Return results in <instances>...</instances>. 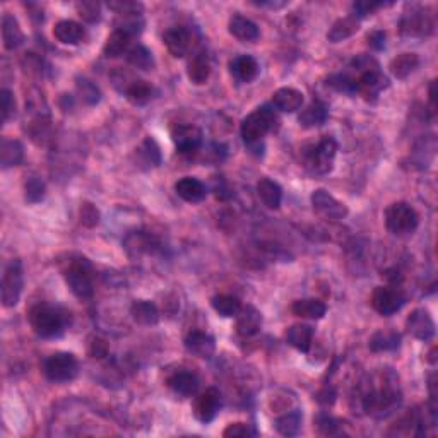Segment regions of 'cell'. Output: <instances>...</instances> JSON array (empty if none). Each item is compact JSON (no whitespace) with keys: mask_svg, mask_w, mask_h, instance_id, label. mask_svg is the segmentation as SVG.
<instances>
[{"mask_svg":"<svg viewBox=\"0 0 438 438\" xmlns=\"http://www.w3.org/2000/svg\"><path fill=\"white\" fill-rule=\"evenodd\" d=\"M351 69L358 71V74H363V72L380 69V66L379 62H377L373 57H370V55H358L356 59H353Z\"/></svg>","mask_w":438,"mask_h":438,"instance_id":"db71d44e","label":"cell"},{"mask_svg":"<svg viewBox=\"0 0 438 438\" xmlns=\"http://www.w3.org/2000/svg\"><path fill=\"white\" fill-rule=\"evenodd\" d=\"M257 195L269 209H279L283 202V188L271 178H260L257 183Z\"/></svg>","mask_w":438,"mask_h":438,"instance_id":"f1b7e54d","label":"cell"},{"mask_svg":"<svg viewBox=\"0 0 438 438\" xmlns=\"http://www.w3.org/2000/svg\"><path fill=\"white\" fill-rule=\"evenodd\" d=\"M406 331L409 332L418 341H432L435 336V322H433L432 315L425 308H416L409 313L408 320H406Z\"/></svg>","mask_w":438,"mask_h":438,"instance_id":"2e32d148","label":"cell"},{"mask_svg":"<svg viewBox=\"0 0 438 438\" xmlns=\"http://www.w3.org/2000/svg\"><path fill=\"white\" fill-rule=\"evenodd\" d=\"M435 30V19L432 12L420 6H411L401 19V33L406 36H428Z\"/></svg>","mask_w":438,"mask_h":438,"instance_id":"30bf717a","label":"cell"},{"mask_svg":"<svg viewBox=\"0 0 438 438\" xmlns=\"http://www.w3.org/2000/svg\"><path fill=\"white\" fill-rule=\"evenodd\" d=\"M127 254L130 257H138L140 254H151L154 250L156 242L150 233L144 231H134L127 236L126 242H123Z\"/></svg>","mask_w":438,"mask_h":438,"instance_id":"1f68e13d","label":"cell"},{"mask_svg":"<svg viewBox=\"0 0 438 438\" xmlns=\"http://www.w3.org/2000/svg\"><path fill=\"white\" fill-rule=\"evenodd\" d=\"M228 30H230L231 36H235V38L242 43H254L260 36L259 26H257L254 21H250V19L240 14H235L230 19Z\"/></svg>","mask_w":438,"mask_h":438,"instance_id":"44dd1931","label":"cell"},{"mask_svg":"<svg viewBox=\"0 0 438 438\" xmlns=\"http://www.w3.org/2000/svg\"><path fill=\"white\" fill-rule=\"evenodd\" d=\"M396 377L392 380H387L384 377L380 387H372L361 397L363 409L373 418H385L392 415L401 403H403V394L397 389Z\"/></svg>","mask_w":438,"mask_h":438,"instance_id":"7a4b0ae2","label":"cell"},{"mask_svg":"<svg viewBox=\"0 0 438 438\" xmlns=\"http://www.w3.org/2000/svg\"><path fill=\"white\" fill-rule=\"evenodd\" d=\"M310 200L313 212L320 219L329 221V223H337V221H343L348 216V207L343 202H339L334 195L324 190V188L313 190Z\"/></svg>","mask_w":438,"mask_h":438,"instance_id":"9c48e42d","label":"cell"},{"mask_svg":"<svg viewBox=\"0 0 438 438\" xmlns=\"http://www.w3.org/2000/svg\"><path fill=\"white\" fill-rule=\"evenodd\" d=\"M130 315L140 325H156L159 322V310L150 300H135L130 307Z\"/></svg>","mask_w":438,"mask_h":438,"instance_id":"836d02e7","label":"cell"},{"mask_svg":"<svg viewBox=\"0 0 438 438\" xmlns=\"http://www.w3.org/2000/svg\"><path fill=\"white\" fill-rule=\"evenodd\" d=\"M385 4L382 2H370V0H360V2H355L351 6V12H353V18H356L358 21L363 18H368V16H372L373 12H375L377 9H380V7H384Z\"/></svg>","mask_w":438,"mask_h":438,"instance_id":"f907efd6","label":"cell"},{"mask_svg":"<svg viewBox=\"0 0 438 438\" xmlns=\"http://www.w3.org/2000/svg\"><path fill=\"white\" fill-rule=\"evenodd\" d=\"M303 92L295 87H281L272 95V107L283 114H295L303 107Z\"/></svg>","mask_w":438,"mask_h":438,"instance_id":"ac0fdd59","label":"cell"},{"mask_svg":"<svg viewBox=\"0 0 438 438\" xmlns=\"http://www.w3.org/2000/svg\"><path fill=\"white\" fill-rule=\"evenodd\" d=\"M135 166L142 168V170H150V168H156L162 164V151L156 144L154 139L146 138L142 144L135 150Z\"/></svg>","mask_w":438,"mask_h":438,"instance_id":"cb8c5ba5","label":"cell"},{"mask_svg":"<svg viewBox=\"0 0 438 438\" xmlns=\"http://www.w3.org/2000/svg\"><path fill=\"white\" fill-rule=\"evenodd\" d=\"M337 152V142L331 135H324L313 146L307 147L303 152L305 166L317 175H325L332 170V163H334Z\"/></svg>","mask_w":438,"mask_h":438,"instance_id":"8992f818","label":"cell"},{"mask_svg":"<svg viewBox=\"0 0 438 438\" xmlns=\"http://www.w3.org/2000/svg\"><path fill=\"white\" fill-rule=\"evenodd\" d=\"M54 36L57 42L63 43V45H79L86 38V30L83 28V24L71 21V19H63V21L55 24Z\"/></svg>","mask_w":438,"mask_h":438,"instance_id":"7402d4cb","label":"cell"},{"mask_svg":"<svg viewBox=\"0 0 438 438\" xmlns=\"http://www.w3.org/2000/svg\"><path fill=\"white\" fill-rule=\"evenodd\" d=\"M127 62L132 67L140 71H152L154 69V57L150 50L144 45H135L128 50L127 54Z\"/></svg>","mask_w":438,"mask_h":438,"instance_id":"ee69618b","label":"cell"},{"mask_svg":"<svg viewBox=\"0 0 438 438\" xmlns=\"http://www.w3.org/2000/svg\"><path fill=\"white\" fill-rule=\"evenodd\" d=\"M367 39H368V47L370 48H373V50H384V48H385V39H387V35H385V31L375 30V31H372V33H368Z\"/></svg>","mask_w":438,"mask_h":438,"instance_id":"680465c9","label":"cell"},{"mask_svg":"<svg viewBox=\"0 0 438 438\" xmlns=\"http://www.w3.org/2000/svg\"><path fill=\"white\" fill-rule=\"evenodd\" d=\"M327 116H329L327 107L317 99V102H312L303 111H301L298 115V122L303 128H315L324 126V123L327 122Z\"/></svg>","mask_w":438,"mask_h":438,"instance_id":"4dcf8cb0","label":"cell"},{"mask_svg":"<svg viewBox=\"0 0 438 438\" xmlns=\"http://www.w3.org/2000/svg\"><path fill=\"white\" fill-rule=\"evenodd\" d=\"M66 283L72 295L79 300H90L95 293V284H92V265L87 259L79 257V259L71 260L69 267L63 272Z\"/></svg>","mask_w":438,"mask_h":438,"instance_id":"277c9868","label":"cell"},{"mask_svg":"<svg viewBox=\"0 0 438 438\" xmlns=\"http://www.w3.org/2000/svg\"><path fill=\"white\" fill-rule=\"evenodd\" d=\"M130 42L132 38L122 31H115L108 36L107 43L103 47V55L108 59H116V57H122L123 54H128L130 50Z\"/></svg>","mask_w":438,"mask_h":438,"instance_id":"f35d334b","label":"cell"},{"mask_svg":"<svg viewBox=\"0 0 438 438\" xmlns=\"http://www.w3.org/2000/svg\"><path fill=\"white\" fill-rule=\"evenodd\" d=\"M47 187L39 176L31 175L28 176L26 182H24V199L28 204H38L45 199Z\"/></svg>","mask_w":438,"mask_h":438,"instance_id":"f6af8a7d","label":"cell"},{"mask_svg":"<svg viewBox=\"0 0 438 438\" xmlns=\"http://www.w3.org/2000/svg\"><path fill=\"white\" fill-rule=\"evenodd\" d=\"M24 284V274H23V264L21 260H11L9 265L6 267L2 276V305L6 308H12L19 303L23 293Z\"/></svg>","mask_w":438,"mask_h":438,"instance_id":"ba28073f","label":"cell"},{"mask_svg":"<svg viewBox=\"0 0 438 438\" xmlns=\"http://www.w3.org/2000/svg\"><path fill=\"white\" fill-rule=\"evenodd\" d=\"M211 305L221 317H226V319L236 317L240 310H242V303H240V300L233 295H216L214 298L211 300Z\"/></svg>","mask_w":438,"mask_h":438,"instance_id":"7bdbcfd3","label":"cell"},{"mask_svg":"<svg viewBox=\"0 0 438 438\" xmlns=\"http://www.w3.org/2000/svg\"><path fill=\"white\" fill-rule=\"evenodd\" d=\"M24 158V147L21 140L4 138L0 142V166L2 170H9L12 166L21 164Z\"/></svg>","mask_w":438,"mask_h":438,"instance_id":"83f0119b","label":"cell"},{"mask_svg":"<svg viewBox=\"0 0 438 438\" xmlns=\"http://www.w3.org/2000/svg\"><path fill=\"white\" fill-rule=\"evenodd\" d=\"M259 7H269V9H281L286 6V2H254Z\"/></svg>","mask_w":438,"mask_h":438,"instance_id":"94428289","label":"cell"},{"mask_svg":"<svg viewBox=\"0 0 438 438\" xmlns=\"http://www.w3.org/2000/svg\"><path fill=\"white\" fill-rule=\"evenodd\" d=\"M75 90H78L79 99L87 107H95V104L99 103L102 99V91L99 87L96 86L95 83H91L90 79H79L78 84H75Z\"/></svg>","mask_w":438,"mask_h":438,"instance_id":"bcb514c9","label":"cell"},{"mask_svg":"<svg viewBox=\"0 0 438 438\" xmlns=\"http://www.w3.org/2000/svg\"><path fill=\"white\" fill-rule=\"evenodd\" d=\"M199 377L192 372H175L174 375L168 379V387L175 394L183 397H190L199 391Z\"/></svg>","mask_w":438,"mask_h":438,"instance_id":"4316f807","label":"cell"},{"mask_svg":"<svg viewBox=\"0 0 438 438\" xmlns=\"http://www.w3.org/2000/svg\"><path fill=\"white\" fill-rule=\"evenodd\" d=\"M329 86L334 87L336 91L346 92V95H356V83L355 78L348 74H336L329 78Z\"/></svg>","mask_w":438,"mask_h":438,"instance_id":"681fc988","label":"cell"},{"mask_svg":"<svg viewBox=\"0 0 438 438\" xmlns=\"http://www.w3.org/2000/svg\"><path fill=\"white\" fill-rule=\"evenodd\" d=\"M221 406H223V396L216 387H209L195 399L194 415L200 423H211L218 416Z\"/></svg>","mask_w":438,"mask_h":438,"instance_id":"4fadbf2b","label":"cell"},{"mask_svg":"<svg viewBox=\"0 0 438 438\" xmlns=\"http://www.w3.org/2000/svg\"><path fill=\"white\" fill-rule=\"evenodd\" d=\"M313 336H315V331L312 325L295 324L286 331V343L301 353H307L313 343Z\"/></svg>","mask_w":438,"mask_h":438,"instance_id":"484cf974","label":"cell"},{"mask_svg":"<svg viewBox=\"0 0 438 438\" xmlns=\"http://www.w3.org/2000/svg\"><path fill=\"white\" fill-rule=\"evenodd\" d=\"M171 140L178 152H195L202 146V130L192 123H178L171 128Z\"/></svg>","mask_w":438,"mask_h":438,"instance_id":"7c38bea8","label":"cell"},{"mask_svg":"<svg viewBox=\"0 0 438 438\" xmlns=\"http://www.w3.org/2000/svg\"><path fill=\"white\" fill-rule=\"evenodd\" d=\"M79 216H81V223L87 228H95L96 224L99 223V211L96 209V206H92L91 202L83 204L81 211H79Z\"/></svg>","mask_w":438,"mask_h":438,"instance_id":"f5cc1de1","label":"cell"},{"mask_svg":"<svg viewBox=\"0 0 438 438\" xmlns=\"http://www.w3.org/2000/svg\"><path fill=\"white\" fill-rule=\"evenodd\" d=\"M115 31H122L134 38V36L140 35L146 26V19H144L142 12H126V14H116L114 21Z\"/></svg>","mask_w":438,"mask_h":438,"instance_id":"f546056e","label":"cell"},{"mask_svg":"<svg viewBox=\"0 0 438 438\" xmlns=\"http://www.w3.org/2000/svg\"><path fill=\"white\" fill-rule=\"evenodd\" d=\"M406 295L397 286H379L372 293L373 310L384 317H391L403 308Z\"/></svg>","mask_w":438,"mask_h":438,"instance_id":"8fae6325","label":"cell"},{"mask_svg":"<svg viewBox=\"0 0 438 438\" xmlns=\"http://www.w3.org/2000/svg\"><path fill=\"white\" fill-rule=\"evenodd\" d=\"M336 397H337L336 389L331 387V385H325V387H322L315 394V401L322 406H332L336 403Z\"/></svg>","mask_w":438,"mask_h":438,"instance_id":"6f0895ef","label":"cell"},{"mask_svg":"<svg viewBox=\"0 0 438 438\" xmlns=\"http://www.w3.org/2000/svg\"><path fill=\"white\" fill-rule=\"evenodd\" d=\"M418 66H420V57L416 54H401L391 60L389 69H391L394 78L406 79L418 69Z\"/></svg>","mask_w":438,"mask_h":438,"instance_id":"ab89813d","label":"cell"},{"mask_svg":"<svg viewBox=\"0 0 438 438\" xmlns=\"http://www.w3.org/2000/svg\"><path fill=\"white\" fill-rule=\"evenodd\" d=\"M277 123H279V118H277L274 107H271V104L259 107L250 115L245 116L240 132H242L245 146L252 154H264V138L269 132L276 130Z\"/></svg>","mask_w":438,"mask_h":438,"instance_id":"6da1fadb","label":"cell"},{"mask_svg":"<svg viewBox=\"0 0 438 438\" xmlns=\"http://www.w3.org/2000/svg\"><path fill=\"white\" fill-rule=\"evenodd\" d=\"M108 353L107 343L99 339V337H92L90 343V355L91 358H103Z\"/></svg>","mask_w":438,"mask_h":438,"instance_id":"91938a15","label":"cell"},{"mask_svg":"<svg viewBox=\"0 0 438 438\" xmlns=\"http://www.w3.org/2000/svg\"><path fill=\"white\" fill-rule=\"evenodd\" d=\"M211 62H209V57L206 54H197L192 57L190 62H188V69L187 75L190 79L192 84L195 86H202L209 81L211 78Z\"/></svg>","mask_w":438,"mask_h":438,"instance_id":"d6a6232c","label":"cell"},{"mask_svg":"<svg viewBox=\"0 0 438 438\" xmlns=\"http://www.w3.org/2000/svg\"><path fill=\"white\" fill-rule=\"evenodd\" d=\"M401 346V334L391 329H384V331H377L375 334L370 337V349L373 353H385V351H396Z\"/></svg>","mask_w":438,"mask_h":438,"instance_id":"74e56055","label":"cell"},{"mask_svg":"<svg viewBox=\"0 0 438 438\" xmlns=\"http://www.w3.org/2000/svg\"><path fill=\"white\" fill-rule=\"evenodd\" d=\"M435 87H437V81H432V84H430L428 95H430V103H432V107H433V108H435V104H437V92H435Z\"/></svg>","mask_w":438,"mask_h":438,"instance_id":"6125c7cd","label":"cell"},{"mask_svg":"<svg viewBox=\"0 0 438 438\" xmlns=\"http://www.w3.org/2000/svg\"><path fill=\"white\" fill-rule=\"evenodd\" d=\"M126 98L128 99V103L135 104V107H144L152 99V95H154V90L150 83L140 81V79H134L126 86Z\"/></svg>","mask_w":438,"mask_h":438,"instance_id":"8d00e7d4","label":"cell"},{"mask_svg":"<svg viewBox=\"0 0 438 438\" xmlns=\"http://www.w3.org/2000/svg\"><path fill=\"white\" fill-rule=\"evenodd\" d=\"M111 11L115 14H126V12H142L144 6L139 2H132V0H118V2H110L108 4Z\"/></svg>","mask_w":438,"mask_h":438,"instance_id":"11a10c76","label":"cell"},{"mask_svg":"<svg viewBox=\"0 0 438 438\" xmlns=\"http://www.w3.org/2000/svg\"><path fill=\"white\" fill-rule=\"evenodd\" d=\"M0 104H2V122L7 123L16 114V99L9 90L0 91Z\"/></svg>","mask_w":438,"mask_h":438,"instance_id":"816d5d0a","label":"cell"},{"mask_svg":"<svg viewBox=\"0 0 438 438\" xmlns=\"http://www.w3.org/2000/svg\"><path fill=\"white\" fill-rule=\"evenodd\" d=\"M2 39L6 50H16L24 43V33L19 26V21L11 12H6L2 16Z\"/></svg>","mask_w":438,"mask_h":438,"instance_id":"d4e9b609","label":"cell"},{"mask_svg":"<svg viewBox=\"0 0 438 438\" xmlns=\"http://www.w3.org/2000/svg\"><path fill=\"white\" fill-rule=\"evenodd\" d=\"M356 83V95L363 96L367 102H375L380 96V92L389 87V79L382 74L380 69L363 72L358 78H355Z\"/></svg>","mask_w":438,"mask_h":438,"instance_id":"5bb4252c","label":"cell"},{"mask_svg":"<svg viewBox=\"0 0 438 438\" xmlns=\"http://www.w3.org/2000/svg\"><path fill=\"white\" fill-rule=\"evenodd\" d=\"M175 192L180 199L190 204L202 202L207 195L206 185L200 182V180L194 178V176H183V178H180L175 183Z\"/></svg>","mask_w":438,"mask_h":438,"instance_id":"d6986e66","label":"cell"},{"mask_svg":"<svg viewBox=\"0 0 438 438\" xmlns=\"http://www.w3.org/2000/svg\"><path fill=\"white\" fill-rule=\"evenodd\" d=\"M75 9L78 14L81 16L83 21L96 24L102 21V6L98 2H90V0H84V2L75 4Z\"/></svg>","mask_w":438,"mask_h":438,"instance_id":"7dc6e473","label":"cell"},{"mask_svg":"<svg viewBox=\"0 0 438 438\" xmlns=\"http://www.w3.org/2000/svg\"><path fill=\"white\" fill-rule=\"evenodd\" d=\"M255 432L248 425L245 423H233L223 432V437L226 438H243V437H254Z\"/></svg>","mask_w":438,"mask_h":438,"instance_id":"9f6ffc18","label":"cell"},{"mask_svg":"<svg viewBox=\"0 0 438 438\" xmlns=\"http://www.w3.org/2000/svg\"><path fill=\"white\" fill-rule=\"evenodd\" d=\"M315 428L320 435H336L339 432L341 423L339 420H336L329 413H319L315 418Z\"/></svg>","mask_w":438,"mask_h":438,"instance_id":"c3c4849f","label":"cell"},{"mask_svg":"<svg viewBox=\"0 0 438 438\" xmlns=\"http://www.w3.org/2000/svg\"><path fill=\"white\" fill-rule=\"evenodd\" d=\"M238 320H236V332L242 337H252L259 334L260 327H262V313L257 310L252 305L242 307L240 310Z\"/></svg>","mask_w":438,"mask_h":438,"instance_id":"ffe728a7","label":"cell"},{"mask_svg":"<svg viewBox=\"0 0 438 438\" xmlns=\"http://www.w3.org/2000/svg\"><path fill=\"white\" fill-rule=\"evenodd\" d=\"M437 151V140L435 135H427L421 140H418L415 151H413V156H415V164L418 168H428L430 163H432L433 156H435Z\"/></svg>","mask_w":438,"mask_h":438,"instance_id":"60d3db41","label":"cell"},{"mask_svg":"<svg viewBox=\"0 0 438 438\" xmlns=\"http://www.w3.org/2000/svg\"><path fill=\"white\" fill-rule=\"evenodd\" d=\"M231 75L238 83H252L259 75V62L250 55H238L230 62Z\"/></svg>","mask_w":438,"mask_h":438,"instance_id":"603a6c76","label":"cell"},{"mask_svg":"<svg viewBox=\"0 0 438 438\" xmlns=\"http://www.w3.org/2000/svg\"><path fill=\"white\" fill-rule=\"evenodd\" d=\"M185 349H187L190 355L197 358H202V360H209L212 358L216 351V341L214 337L207 332L202 331H192L185 336Z\"/></svg>","mask_w":438,"mask_h":438,"instance_id":"e0dca14e","label":"cell"},{"mask_svg":"<svg viewBox=\"0 0 438 438\" xmlns=\"http://www.w3.org/2000/svg\"><path fill=\"white\" fill-rule=\"evenodd\" d=\"M28 319L35 334L43 339L59 337L67 327V312L50 303L33 305L28 313Z\"/></svg>","mask_w":438,"mask_h":438,"instance_id":"3957f363","label":"cell"},{"mask_svg":"<svg viewBox=\"0 0 438 438\" xmlns=\"http://www.w3.org/2000/svg\"><path fill=\"white\" fill-rule=\"evenodd\" d=\"M293 313L296 317L308 320H320L327 312L324 301L315 300V298H305V300H296L291 307Z\"/></svg>","mask_w":438,"mask_h":438,"instance_id":"d590c367","label":"cell"},{"mask_svg":"<svg viewBox=\"0 0 438 438\" xmlns=\"http://www.w3.org/2000/svg\"><path fill=\"white\" fill-rule=\"evenodd\" d=\"M420 216L408 202H394L385 209V228L394 236H408L416 231Z\"/></svg>","mask_w":438,"mask_h":438,"instance_id":"5b68a950","label":"cell"},{"mask_svg":"<svg viewBox=\"0 0 438 438\" xmlns=\"http://www.w3.org/2000/svg\"><path fill=\"white\" fill-rule=\"evenodd\" d=\"M163 42L175 59H183L194 47V35L188 28L174 26L164 31Z\"/></svg>","mask_w":438,"mask_h":438,"instance_id":"9a60e30c","label":"cell"},{"mask_svg":"<svg viewBox=\"0 0 438 438\" xmlns=\"http://www.w3.org/2000/svg\"><path fill=\"white\" fill-rule=\"evenodd\" d=\"M360 30V21L353 16H346V18H341L332 24L331 30L327 33V39L331 43H341L344 39L351 38L353 35L358 33Z\"/></svg>","mask_w":438,"mask_h":438,"instance_id":"e575fe53","label":"cell"},{"mask_svg":"<svg viewBox=\"0 0 438 438\" xmlns=\"http://www.w3.org/2000/svg\"><path fill=\"white\" fill-rule=\"evenodd\" d=\"M301 421H303L301 413L298 411V409H293V411H288L286 415L277 418L276 430L283 437H295V435H298V432L301 428Z\"/></svg>","mask_w":438,"mask_h":438,"instance_id":"b9f144b4","label":"cell"},{"mask_svg":"<svg viewBox=\"0 0 438 438\" xmlns=\"http://www.w3.org/2000/svg\"><path fill=\"white\" fill-rule=\"evenodd\" d=\"M43 372L48 380L55 384H66L79 375V361L72 353H54L43 363Z\"/></svg>","mask_w":438,"mask_h":438,"instance_id":"52a82bcc","label":"cell"}]
</instances>
